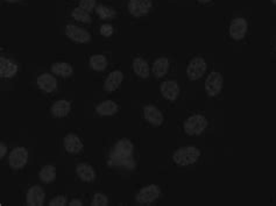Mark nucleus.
Masks as SVG:
<instances>
[{
    "instance_id": "f257e3e1",
    "label": "nucleus",
    "mask_w": 276,
    "mask_h": 206,
    "mask_svg": "<svg viewBox=\"0 0 276 206\" xmlns=\"http://www.w3.org/2000/svg\"><path fill=\"white\" fill-rule=\"evenodd\" d=\"M134 146L128 139H121L114 145L110 154L108 163L114 167H124L126 169H133L136 162L133 159Z\"/></svg>"
},
{
    "instance_id": "f03ea898",
    "label": "nucleus",
    "mask_w": 276,
    "mask_h": 206,
    "mask_svg": "<svg viewBox=\"0 0 276 206\" xmlns=\"http://www.w3.org/2000/svg\"><path fill=\"white\" fill-rule=\"evenodd\" d=\"M199 156L200 152L198 148L193 147V146H184V147L179 148L174 153L173 159L176 164L185 167V165H191L196 163Z\"/></svg>"
},
{
    "instance_id": "7ed1b4c3",
    "label": "nucleus",
    "mask_w": 276,
    "mask_h": 206,
    "mask_svg": "<svg viewBox=\"0 0 276 206\" xmlns=\"http://www.w3.org/2000/svg\"><path fill=\"white\" fill-rule=\"evenodd\" d=\"M183 127L188 135H199L208 127V120L204 115L193 114L184 121Z\"/></svg>"
},
{
    "instance_id": "20e7f679",
    "label": "nucleus",
    "mask_w": 276,
    "mask_h": 206,
    "mask_svg": "<svg viewBox=\"0 0 276 206\" xmlns=\"http://www.w3.org/2000/svg\"><path fill=\"white\" fill-rule=\"evenodd\" d=\"M161 190L157 185L149 184L147 185V187L140 189V191L138 192V195L136 196V199L140 205H148L155 202L156 199L159 198Z\"/></svg>"
},
{
    "instance_id": "39448f33",
    "label": "nucleus",
    "mask_w": 276,
    "mask_h": 206,
    "mask_svg": "<svg viewBox=\"0 0 276 206\" xmlns=\"http://www.w3.org/2000/svg\"><path fill=\"white\" fill-rule=\"evenodd\" d=\"M206 68H208V64H206L205 59L198 56L190 61L188 68H186V75H188L190 81H197L205 74Z\"/></svg>"
},
{
    "instance_id": "423d86ee",
    "label": "nucleus",
    "mask_w": 276,
    "mask_h": 206,
    "mask_svg": "<svg viewBox=\"0 0 276 206\" xmlns=\"http://www.w3.org/2000/svg\"><path fill=\"white\" fill-rule=\"evenodd\" d=\"M28 161V151L25 147H15L13 151L9 153L8 156V163L9 167L15 169L24 168L27 164Z\"/></svg>"
},
{
    "instance_id": "0eeeda50",
    "label": "nucleus",
    "mask_w": 276,
    "mask_h": 206,
    "mask_svg": "<svg viewBox=\"0 0 276 206\" xmlns=\"http://www.w3.org/2000/svg\"><path fill=\"white\" fill-rule=\"evenodd\" d=\"M152 0H130L127 8L131 15L140 18V16L147 15L152 8Z\"/></svg>"
},
{
    "instance_id": "6e6552de",
    "label": "nucleus",
    "mask_w": 276,
    "mask_h": 206,
    "mask_svg": "<svg viewBox=\"0 0 276 206\" xmlns=\"http://www.w3.org/2000/svg\"><path fill=\"white\" fill-rule=\"evenodd\" d=\"M223 89V76L220 72L213 71L205 81V91L210 97H216Z\"/></svg>"
},
{
    "instance_id": "1a4fd4ad",
    "label": "nucleus",
    "mask_w": 276,
    "mask_h": 206,
    "mask_svg": "<svg viewBox=\"0 0 276 206\" xmlns=\"http://www.w3.org/2000/svg\"><path fill=\"white\" fill-rule=\"evenodd\" d=\"M65 35L71 41L76 43H88L91 41V35L87 29L78 27L76 25H67L65 27Z\"/></svg>"
},
{
    "instance_id": "9d476101",
    "label": "nucleus",
    "mask_w": 276,
    "mask_h": 206,
    "mask_svg": "<svg viewBox=\"0 0 276 206\" xmlns=\"http://www.w3.org/2000/svg\"><path fill=\"white\" fill-rule=\"evenodd\" d=\"M248 29V24L244 18H235L233 19L230 24V36L235 41H240L245 38L246 33Z\"/></svg>"
},
{
    "instance_id": "9b49d317",
    "label": "nucleus",
    "mask_w": 276,
    "mask_h": 206,
    "mask_svg": "<svg viewBox=\"0 0 276 206\" xmlns=\"http://www.w3.org/2000/svg\"><path fill=\"white\" fill-rule=\"evenodd\" d=\"M46 198L45 190L40 185H33L28 189L26 195V203L28 206H41L44 205Z\"/></svg>"
},
{
    "instance_id": "f8f14e48",
    "label": "nucleus",
    "mask_w": 276,
    "mask_h": 206,
    "mask_svg": "<svg viewBox=\"0 0 276 206\" xmlns=\"http://www.w3.org/2000/svg\"><path fill=\"white\" fill-rule=\"evenodd\" d=\"M161 94L164 99L169 102H175L179 98L180 95V86L176 81H166L160 86Z\"/></svg>"
},
{
    "instance_id": "ddd939ff",
    "label": "nucleus",
    "mask_w": 276,
    "mask_h": 206,
    "mask_svg": "<svg viewBox=\"0 0 276 206\" xmlns=\"http://www.w3.org/2000/svg\"><path fill=\"white\" fill-rule=\"evenodd\" d=\"M143 117L146 121H148L150 125L161 126L163 124V114L159 108L154 105H147L143 107Z\"/></svg>"
},
{
    "instance_id": "4468645a",
    "label": "nucleus",
    "mask_w": 276,
    "mask_h": 206,
    "mask_svg": "<svg viewBox=\"0 0 276 206\" xmlns=\"http://www.w3.org/2000/svg\"><path fill=\"white\" fill-rule=\"evenodd\" d=\"M63 146L69 154H77L83 149V142H82L81 138L74 133H69L65 135L63 139Z\"/></svg>"
},
{
    "instance_id": "2eb2a0df",
    "label": "nucleus",
    "mask_w": 276,
    "mask_h": 206,
    "mask_svg": "<svg viewBox=\"0 0 276 206\" xmlns=\"http://www.w3.org/2000/svg\"><path fill=\"white\" fill-rule=\"evenodd\" d=\"M36 83H38V86L40 88V90H42L44 92H47V94L55 91L57 88L56 78L51 74H41L36 79Z\"/></svg>"
},
{
    "instance_id": "dca6fc26",
    "label": "nucleus",
    "mask_w": 276,
    "mask_h": 206,
    "mask_svg": "<svg viewBox=\"0 0 276 206\" xmlns=\"http://www.w3.org/2000/svg\"><path fill=\"white\" fill-rule=\"evenodd\" d=\"M124 79L123 72L119 70H114L107 76L104 83V90L107 92H113L119 88L121 82Z\"/></svg>"
},
{
    "instance_id": "f3484780",
    "label": "nucleus",
    "mask_w": 276,
    "mask_h": 206,
    "mask_svg": "<svg viewBox=\"0 0 276 206\" xmlns=\"http://www.w3.org/2000/svg\"><path fill=\"white\" fill-rule=\"evenodd\" d=\"M71 111V103L69 101H65V99H61V101L55 102L54 104L51 105L50 112L52 114V117L55 118H64L70 113Z\"/></svg>"
},
{
    "instance_id": "a211bd4d",
    "label": "nucleus",
    "mask_w": 276,
    "mask_h": 206,
    "mask_svg": "<svg viewBox=\"0 0 276 206\" xmlns=\"http://www.w3.org/2000/svg\"><path fill=\"white\" fill-rule=\"evenodd\" d=\"M18 72V65L5 56L0 57V76L2 78H11Z\"/></svg>"
},
{
    "instance_id": "6ab92c4d",
    "label": "nucleus",
    "mask_w": 276,
    "mask_h": 206,
    "mask_svg": "<svg viewBox=\"0 0 276 206\" xmlns=\"http://www.w3.org/2000/svg\"><path fill=\"white\" fill-rule=\"evenodd\" d=\"M76 174L80 177L81 181L90 183L93 182L96 178V171L88 163H80L76 167Z\"/></svg>"
},
{
    "instance_id": "aec40b11",
    "label": "nucleus",
    "mask_w": 276,
    "mask_h": 206,
    "mask_svg": "<svg viewBox=\"0 0 276 206\" xmlns=\"http://www.w3.org/2000/svg\"><path fill=\"white\" fill-rule=\"evenodd\" d=\"M119 109V106L113 101H104L99 105H97L96 112L101 117H108V115L116 114Z\"/></svg>"
},
{
    "instance_id": "412c9836",
    "label": "nucleus",
    "mask_w": 276,
    "mask_h": 206,
    "mask_svg": "<svg viewBox=\"0 0 276 206\" xmlns=\"http://www.w3.org/2000/svg\"><path fill=\"white\" fill-rule=\"evenodd\" d=\"M169 70V59L167 57H159L156 58L153 63L152 71L155 75V77L161 78L164 77L167 75V72Z\"/></svg>"
},
{
    "instance_id": "4be33fe9",
    "label": "nucleus",
    "mask_w": 276,
    "mask_h": 206,
    "mask_svg": "<svg viewBox=\"0 0 276 206\" xmlns=\"http://www.w3.org/2000/svg\"><path fill=\"white\" fill-rule=\"evenodd\" d=\"M133 70L136 75L141 78H148L150 72L148 63L144 61L142 57H137L133 59Z\"/></svg>"
},
{
    "instance_id": "5701e85b",
    "label": "nucleus",
    "mask_w": 276,
    "mask_h": 206,
    "mask_svg": "<svg viewBox=\"0 0 276 206\" xmlns=\"http://www.w3.org/2000/svg\"><path fill=\"white\" fill-rule=\"evenodd\" d=\"M51 72L54 75L61 76V77H70L74 74V69L69 63L56 62L51 65Z\"/></svg>"
},
{
    "instance_id": "b1692460",
    "label": "nucleus",
    "mask_w": 276,
    "mask_h": 206,
    "mask_svg": "<svg viewBox=\"0 0 276 206\" xmlns=\"http://www.w3.org/2000/svg\"><path fill=\"white\" fill-rule=\"evenodd\" d=\"M39 177H40L41 182L46 183V184L52 183L55 181V178H56V168L51 164L45 165L40 172H39Z\"/></svg>"
},
{
    "instance_id": "393cba45",
    "label": "nucleus",
    "mask_w": 276,
    "mask_h": 206,
    "mask_svg": "<svg viewBox=\"0 0 276 206\" xmlns=\"http://www.w3.org/2000/svg\"><path fill=\"white\" fill-rule=\"evenodd\" d=\"M89 64L94 71H104L107 66V59L104 55H93L90 57Z\"/></svg>"
},
{
    "instance_id": "a878e982",
    "label": "nucleus",
    "mask_w": 276,
    "mask_h": 206,
    "mask_svg": "<svg viewBox=\"0 0 276 206\" xmlns=\"http://www.w3.org/2000/svg\"><path fill=\"white\" fill-rule=\"evenodd\" d=\"M71 15L75 20H77V21H80V22H83V24H90V22H91L90 13L84 11V9L81 8L80 6H78V7H76L74 9V11H72Z\"/></svg>"
},
{
    "instance_id": "bb28decb",
    "label": "nucleus",
    "mask_w": 276,
    "mask_h": 206,
    "mask_svg": "<svg viewBox=\"0 0 276 206\" xmlns=\"http://www.w3.org/2000/svg\"><path fill=\"white\" fill-rule=\"evenodd\" d=\"M96 12L98 16L103 20H108V19H113L116 16V11L113 8L107 7L105 5H98L96 7Z\"/></svg>"
},
{
    "instance_id": "cd10ccee",
    "label": "nucleus",
    "mask_w": 276,
    "mask_h": 206,
    "mask_svg": "<svg viewBox=\"0 0 276 206\" xmlns=\"http://www.w3.org/2000/svg\"><path fill=\"white\" fill-rule=\"evenodd\" d=\"M91 205L92 206H106V205H108L107 196L101 194V192H97V194L93 196V198H92Z\"/></svg>"
},
{
    "instance_id": "c85d7f7f",
    "label": "nucleus",
    "mask_w": 276,
    "mask_h": 206,
    "mask_svg": "<svg viewBox=\"0 0 276 206\" xmlns=\"http://www.w3.org/2000/svg\"><path fill=\"white\" fill-rule=\"evenodd\" d=\"M80 7L83 8L84 11L91 13L97 7V1L96 0H80Z\"/></svg>"
},
{
    "instance_id": "c756f323",
    "label": "nucleus",
    "mask_w": 276,
    "mask_h": 206,
    "mask_svg": "<svg viewBox=\"0 0 276 206\" xmlns=\"http://www.w3.org/2000/svg\"><path fill=\"white\" fill-rule=\"evenodd\" d=\"M67 198L64 196H56L55 198H52L50 202H49V205L50 206H64L67 205Z\"/></svg>"
},
{
    "instance_id": "7c9ffc66",
    "label": "nucleus",
    "mask_w": 276,
    "mask_h": 206,
    "mask_svg": "<svg viewBox=\"0 0 276 206\" xmlns=\"http://www.w3.org/2000/svg\"><path fill=\"white\" fill-rule=\"evenodd\" d=\"M100 34L105 36V38H110V36L113 34V27L111 25H108V24L101 25Z\"/></svg>"
},
{
    "instance_id": "2f4dec72",
    "label": "nucleus",
    "mask_w": 276,
    "mask_h": 206,
    "mask_svg": "<svg viewBox=\"0 0 276 206\" xmlns=\"http://www.w3.org/2000/svg\"><path fill=\"white\" fill-rule=\"evenodd\" d=\"M6 153H7V146H6L5 142H0V157L4 158Z\"/></svg>"
},
{
    "instance_id": "473e14b6",
    "label": "nucleus",
    "mask_w": 276,
    "mask_h": 206,
    "mask_svg": "<svg viewBox=\"0 0 276 206\" xmlns=\"http://www.w3.org/2000/svg\"><path fill=\"white\" fill-rule=\"evenodd\" d=\"M69 205L82 206V205H83V203H82V201H80V199H72V201H70V203H69Z\"/></svg>"
},
{
    "instance_id": "72a5a7b5",
    "label": "nucleus",
    "mask_w": 276,
    "mask_h": 206,
    "mask_svg": "<svg viewBox=\"0 0 276 206\" xmlns=\"http://www.w3.org/2000/svg\"><path fill=\"white\" fill-rule=\"evenodd\" d=\"M5 1L9 2V4H14V2H19V1H21V0H5Z\"/></svg>"
},
{
    "instance_id": "f704fd0d",
    "label": "nucleus",
    "mask_w": 276,
    "mask_h": 206,
    "mask_svg": "<svg viewBox=\"0 0 276 206\" xmlns=\"http://www.w3.org/2000/svg\"><path fill=\"white\" fill-rule=\"evenodd\" d=\"M199 2H202V4H206V2H210L211 0H198Z\"/></svg>"
},
{
    "instance_id": "c9c22d12",
    "label": "nucleus",
    "mask_w": 276,
    "mask_h": 206,
    "mask_svg": "<svg viewBox=\"0 0 276 206\" xmlns=\"http://www.w3.org/2000/svg\"><path fill=\"white\" fill-rule=\"evenodd\" d=\"M273 1V4H276V0H272Z\"/></svg>"
}]
</instances>
